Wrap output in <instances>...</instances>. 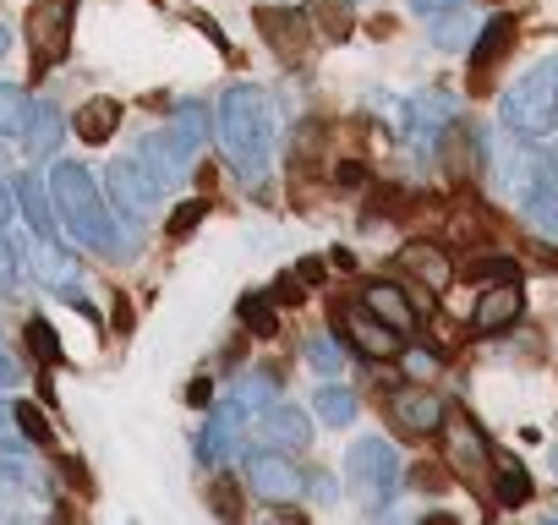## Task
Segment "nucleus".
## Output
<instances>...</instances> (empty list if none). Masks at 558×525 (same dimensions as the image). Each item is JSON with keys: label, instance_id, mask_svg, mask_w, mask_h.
Segmentation results:
<instances>
[{"label": "nucleus", "instance_id": "nucleus-1", "mask_svg": "<svg viewBox=\"0 0 558 525\" xmlns=\"http://www.w3.org/2000/svg\"><path fill=\"white\" fill-rule=\"evenodd\" d=\"M45 186H50L56 219H61L83 246H94L99 257H132V252H137V230H121L126 219L105 208V197H99V186H94V175H88L83 164L61 159Z\"/></svg>", "mask_w": 558, "mask_h": 525}, {"label": "nucleus", "instance_id": "nucleus-2", "mask_svg": "<svg viewBox=\"0 0 558 525\" xmlns=\"http://www.w3.org/2000/svg\"><path fill=\"white\" fill-rule=\"evenodd\" d=\"M219 148L225 159L235 164V175L246 186H263L268 181V110H263V94L257 88H230L219 99Z\"/></svg>", "mask_w": 558, "mask_h": 525}, {"label": "nucleus", "instance_id": "nucleus-3", "mask_svg": "<svg viewBox=\"0 0 558 525\" xmlns=\"http://www.w3.org/2000/svg\"><path fill=\"white\" fill-rule=\"evenodd\" d=\"M498 115L514 137H553L558 132V61H536L514 77L498 99Z\"/></svg>", "mask_w": 558, "mask_h": 525}, {"label": "nucleus", "instance_id": "nucleus-4", "mask_svg": "<svg viewBox=\"0 0 558 525\" xmlns=\"http://www.w3.org/2000/svg\"><path fill=\"white\" fill-rule=\"evenodd\" d=\"M203 137H208V110H203V105H181V110H175V121L143 143L137 164H143V170L154 175V186L165 192L170 181H181V175H186V164L197 159Z\"/></svg>", "mask_w": 558, "mask_h": 525}, {"label": "nucleus", "instance_id": "nucleus-5", "mask_svg": "<svg viewBox=\"0 0 558 525\" xmlns=\"http://www.w3.org/2000/svg\"><path fill=\"white\" fill-rule=\"evenodd\" d=\"M345 487L362 503V514H384L389 498L400 492V454L384 438H356L345 449Z\"/></svg>", "mask_w": 558, "mask_h": 525}, {"label": "nucleus", "instance_id": "nucleus-6", "mask_svg": "<svg viewBox=\"0 0 558 525\" xmlns=\"http://www.w3.org/2000/svg\"><path fill=\"white\" fill-rule=\"evenodd\" d=\"M72 17H77V0H34V7H28L34 72H50V66L72 50Z\"/></svg>", "mask_w": 558, "mask_h": 525}, {"label": "nucleus", "instance_id": "nucleus-7", "mask_svg": "<svg viewBox=\"0 0 558 525\" xmlns=\"http://www.w3.org/2000/svg\"><path fill=\"white\" fill-rule=\"evenodd\" d=\"M23 262H28V274L39 280V285H50L56 296H66V302H77V313H88V318H99L88 302H83V269L56 246V241H23Z\"/></svg>", "mask_w": 558, "mask_h": 525}, {"label": "nucleus", "instance_id": "nucleus-8", "mask_svg": "<svg viewBox=\"0 0 558 525\" xmlns=\"http://www.w3.org/2000/svg\"><path fill=\"white\" fill-rule=\"evenodd\" d=\"M335 334H340L351 351L378 356V362L400 356V345H405V334H395L389 323H378L367 307H345V302H335Z\"/></svg>", "mask_w": 558, "mask_h": 525}, {"label": "nucleus", "instance_id": "nucleus-9", "mask_svg": "<svg viewBox=\"0 0 558 525\" xmlns=\"http://www.w3.org/2000/svg\"><path fill=\"white\" fill-rule=\"evenodd\" d=\"M389 422H395V432H405V438H438L444 422H449V411H444V400H438L433 389L405 383V389L389 394Z\"/></svg>", "mask_w": 558, "mask_h": 525}, {"label": "nucleus", "instance_id": "nucleus-10", "mask_svg": "<svg viewBox=\"0 0 558 525\" xmlns=\"http://www.w3.org/2000/svg\"><path fill=\"white\" fill-rule=\"evenodd\" d=\"M257 34L268 39L274 56L286 61H307V45H313V23L302 7H257Z\"/></svg>", "mask_w": 558, "mask_h": 525}, {"label": "nucleus", "instance_id": "nucleus-11", "mask_svg": "<svg viewBox=\"0 0 558 525\" xmlns=\"http://www.w3.org/2000/svg\"><path fill=\"white\" fill-rule=\"evenodd\" d=\"M246 487H252L257 498H268V503L296 498V492H302V471L291 465V449H286V454H274V449L246 454Z\"/></svg>", "mask_w": 558, "mask_h": 525}, {"label": "nucleus", "instance_id": "nucleus-12", "mask_svg": "<svg viewBox=\"0 0 558 525\" xmlns=\"http://www.w3.org/2000/svg\"><path fill=\"white\" fill-rule=\"evenodd\" d=\"M460 115V99L449 88H427L422 99H411V148L416 154H433L438 148V132Z\"/></svg>", "mask_w": 558, "mask_h": 525}, {"label": "nucleus", "instance_id": "nucleus-13", "mask_svg": "<svg viewBox=\"0 0 558 525\" xmlns=\"http://www.w3.org/2000/svg\"><path fill=\"white\" fill-rule=\"evenodd\" d=\"M514 39H520V23H514L509 12L487 17V23L476 28V39H471V83H487V72L514 50Z\"/></svg>", "mask_w": 558, "mask_h": 525}, {"label": "nucleus", "instance_id": "nucleus-14", "mask_svg": "<svg viewBox=\"0 0 558 525\" xmlns=\"http://www.w3.org/2000/svg\"><path fill=\"white\" fill-rule=\"evenodd\" d=\"M257 432H263V443H274V449H307V443H313V422H307V411H296L291 400H268Z\"/></svg>", "mask_w": 558, "mask_h": 525}, {"label": "nucleus", "instance_id": "nucleus-15", "mask_svg": "<svg viewBox=\"0 0 558 525\" xmlns=\"http://www.w3.org/2000/svg\"><path fill=\"white\" fill-rule=\"evenodd\" d=\"M110 197H116L126 213H148L154 197H159V186H154V175H148L137 159H116V164H110Z\"/></svg>", "mask_w": 558, "mask_h": 525}, {"label": "nucleus", "instance_id": "nucleus-16", "mask_svg": "<svg viewBox=\"0 0 558 525\" xmlns=\"http://www.w3.org/2000/svg\"><path fill=\"white\" fill-rule=\"evenodd\" d=\"M362 307H367L378 323H389L395 334H411V329H416V307H411V296H405L400 285H389V280L362 285Z\"/></svg>", "mask_w": 558, "mask_h": 525}, {"label": "nucleus", "instance_id": "nucleus-17", "mask_svg": "<svg viewBox=\"0 0 558 525\" xmlns=\"http://www.w3.org/2000/svg\"><path fill=\"white\" fill-rule=\"evenodd\" d=\"M400 262H405V269H411L427 291H438V296L454 285V262H449V252L433 246V241H411V246L400 252Z\"/></svg>", "mask_w": 558, "mask_h": 525}, {"label": "nucleus", "instance_id": "nucleus-18", "mask_svg": "<svg viewBox=\"0 0 558 525\" xmlns=\"http://www.w3.org/2000/svg\"><path fill=\"white\" fill-rule=\"evenodd\" d=\"M514 323H520V291H514V285L482 291V302H476V313H471V329H476V334H504V329H514Z\"/></svg>", "mask_w": 558, "mask_h": 525}, {"label": "nucleus", "instance_id": "nucleus-19", "mask_svg": "<svg viewBox=\"0 0 558 525\" xmlns=\"http://www.w3.org/2000/svg\"><path fill=\"white\" fill-rule=\"evenodd\" d=\"M449 465H454L460 476H471V481H487V471H493V449H487V438L476 432V422H460V427H454Z\"/></svg>", "mask_w": 558, "mask_h": 525}, {"label": "nucleus", "instance_id": "nucleus-20", "mask_svg": "<svg viewBox=\"0 0 558 525\" xmlns=\"http://www.w3.org/2000/svg\"><path fill=\"white\" fill-rule=\"evenodd\" d=\"M493 498H498V509H525L531 503V476H525V465L520 460H509V454H493Z\"/></svg>", "mask_w": 558, "mask_h": 525}, {"label": "nucleus", "instance_id": "nucleus-21", "mask_svg": "<svg viewBox=\"0 0 558 525\" xmlns=\"http://www.w3.org/2000/svg\"><path fill=\"white\" fill-rule=\"evenodd\" d=\"M17 203H23V213H28V224H34V235H45V241H56V203H50V186L39 181V175H23L17 181Z\"/></svg>", "mask_w": 558, "mask_h": 525}, {"label": "nucleus", "instance_id": "nucleus-22", "mask_svg": "<svg viewBox=\"0 0 558 525\" xmlns=\"http://www.w3.org/2000/svg\"><path fill=\"white\" fill-rule=\"evenodd\" d=\"M307 23H313L324 39L345 45L351 28H356V7H351V0H307Z\"/></svg>", "mask_w": 558, "mask_h": 525}, {"label": "nucleus", "instance_id": "nucleus-23", "mask_svg": "<svg viewBox=\"0 0 558 525\" xmlns=\"http://www.w3.org/2000/svg\"><path fill=\"white\" fill-rule=\"evenodd\" d=\"M116 121H121V105H116V99H105V94H99V99H88V105L72 115V126H77V137H83V143H110V137H116Z\"/></svg>", "mask_w": 558, "mask_h": 525}, {"label": "nucleus", "instance_id": "nucleus-24", "mask_svg": "<svg viewBox=\"0 0 558 525\" xmlns=\"http://www.w3.org/2000/svg\"><path fill=\"white\" fill-rule=\"evenodd\" d=\"M471 39H476V12L471 7H449V12H438V23H433V45L438 50H471Z\"/></svg>", "mask_w": 558, "mask_h": 525}, {"label": "nucleus", "instance_id": "nucleus-25", "mask_svg": "<svg viewBox=\"0 0 558 525\" xmlns=\"http://www.w3.org/2000/svg\"><path fill=\"white\" fill-rule=\"evenodd\" d=\"M28 137V159H45V154H56V143H61V110L56 105H39L34 115H28V126H23Z\"/></svg>", "mask_w": 558, "mask_h": 525}, {"label": "nucleus", "instance_id": "nucleus-26", "mask_svg": "<svg viewBox=\"0 0 558 525\" xmlns=\"http://www.w3.org/2000/svg\"><path fill=\"white\" fill-rule=\"evenodd\" d=\"M313 411H318L329 427H351L356 411H362V400H356L351 389H340V383H324V389L313 394Z\"/></svg>", "mask_w": 558, "mask_h": 525}, {"label": "nucleus", "instance_id": "nucleus-27", "mask_svg": "<svg viewBox=\"0 0 558 525\" xmlns=\"http://www.w3.org/2000/svg\"><path fill=\"white\" fill-rule=\"evenodd\" d=\"M520 203H525V219H531L536 230L558 235V175H553V181H536Z\"/></svg>", "mask_w": 558, "mask_h": 525}, {"label": "nucleus", "instance_id": "nucleus-28", "mask_svg": "<svg viewBox=\"0 0 558 525\" xmlns=\"http://www.w3.org/2000/svg\"><path fill=\"white\" fill-rule=\"evenodd\" d=\"M235 313H241V323L257 334V340H274L279 334V318H274V296H241L235 302Z\"/></svg>", "mask_w": 558, "mask_h": 525}, {"label": "nucleus", "instance_id": "nucleus-29", "mask_svg": "<svg viewBox=\"0 0 558 525\" xmlns=\"http://www.w3.org/2000/svg\"><path fill=\"white\" fill-rule=\"evenodd\" d=\"M345 356H351V345H345L340 334H318V340L307 345V362H313L324 378H335V373L345 367Z\"/></svg>", "mask_w": 558, "mask_h": 525}, {"label": "nucleus", "instance_id": "nucleus-30", "mask_svg": "<svg viewBox=\"0 0 558 525\" xmlns=\"http://www.w3.org/2000/svg\"><path fill=\"white\" fill-rule=\"evenodd\" d=\"M23 126H28V94L0 83V137H17Z\"/></svg>", "mask_w": 558, "mask_h": 525}, {"label": "nucleus", "instance_id": "nucleus-31", "mask_svg": "<svg viewBox=\"0 0 558 525\" xmlns=\"http://www.w3.org/2000/svg\"><path fill=\"white\" fill-rule=\"evenodd\" d=\"M465 280H493V285H514V280H520V262H514V257H471V262H465Z\"/></svg>", "mask_w": 558, "mask_h": 525}, {"label": "nucleus", "instance_id": "nucleus-32", "mask_svg": "<svg viewBox=\"0 0 558 525\" xmlns=\"http://www.w3.org/2000/svg\"><path fill=\"white\" fill-rule=\"evenodd\" d=\"M230 400H235V411H241V416H246V411H263V405L274 400V378H268V373H246V378L235 383V394H230Z\"/></svg>", "mask_w": 558, "mask_h": 525}, {"label": "nucleus", "instance_id": "nucleus-33", "mask_svg": "<svg viewBox=\"0 0 558 525\" xmlns=\"http://www.w3.org/2000/svg\"><path fill=\"white\" fill-rule=\"evenodd\" d=\"M12 416H17V427L28 432V443H39V449H50V443H56V432H50V422L39 416V405L17 400V405H12Z\"/></svg>", "mask_w": 558, "mask_h": 525}, {"label": "nucleus", "instance_id": "nucleus-34", "mask_svg": "<svg viewBox=\"0 0 558 525\" xmlns=\"http://www.w3.org/2000/svg\"><path fill=\"white\" fill-rule=\"evenodd\" d=\"M28 340H34V351H39V362H45V367L66 362V356H61V340H56V329H50L45 318H34V323H28Z\"/></svg>", "mask_w": 558, "mask_h": 525}, {"label": "nucleus", "instance_id": "nucleus-35", "mask_svg": "<svg viewBox=\"0 0 558 525\" xmlns=\"http://www.w3.org/2000/svg\"><path fill=\"white\" fill-rule=\"evenodd\" d=\"M203 213H208V203H203V197H192V203H181V208L170 213V235H192V230L203 224Z\"/></svg>", "mask_w": 558, "mask_h": 525}, {"label": "nucleus", "instance_id": "nucleus-36", "mask_svg": "<svg viewBox=\"0 0 558 525\" xmlns=\"http://www.w3.org/2000/svg\"><path fill=\"white\" fill-rule=\"evenodd\" d=\"M0 449L7 454H23L28 443H23V427H17V416L7 411V400H0Z\"/></svg>", "mask_w": 558, "mask_h": 525}, {"label": "nucleus", "instance_id": "nucleus-37", "mask_svg": "<svg viewBox=\"0 0 558 525\" xmlns=\"http://www.w3.org/2000/svg\"><path fill=\"white\" fill-rule=\"evenodd\" d=\"M302 296H307V285L296 274H279L274 280V307H302Z\"/></svg>", "mask_w": 558, "mask_h": 525}, {"label": "nucleus", "instance_id": "nucleus-38", "mask_svg": "<svg viewBox=\"0 0 558 525\" xmlns=\"http://www.w3.org/2000/svg\"><path fill=\"white\" fill-rule=\"evenodd\" d=\"M335 181H340L345 192H356V186H367V170H362L356 159H345V164H335Z\"/></svg>", "mask_w": 558, "mask_h": 525}, {"label": "nucleus", "instance_id": "nucleus-39", "mask_svg": "<svg viewBox=\"0 0 558 525\" xmlns=\"http://www.w3.org/2000/svg\"><path fill=\"white\" fill-rule=\"evenodd\" d=\"M405 373H411V378H433V373H438V356H433V351H411V356H405Z\"/></svg>", "mask_w": 558, "mask_h": 525}, {"label": "nucleus", "instance_id": "nucleus-40", "mask_svg": "<svg viewBox=\"0 0 558 525\" xmlns=\"http://www.w3.org/2000/svg\"><path fill=\"white\" fill-rule=\"evenodd\" d=\"M241 498H235V481H214V514H235Z\"/></svg>", "mask_w": 558, "mask_h": 525}, {"label": "nucleus", "instance_id": "nucleus-41", "mask_svg": "<svg viewBox=\"0 0 558 525\" xmlns=\"http://www.w3.org/2000/svg\"><path fill=\"white\" fill-rule=\"evenodd\" d=\"M324 274H329L324 257H302V262H296V280H302V285H324Z\"/></svg>", "mask_w": 558, "mask_h": 525}, {"label": "nucleus", "instance_id": "nucleus-42", "mask_svg": "<svg viewBox=\"0 0 558 525\" xmlns=\"http://www.w3.org/2000/svg\"><path fill=\"white\" fill-rule=\"evenodd\" d=\"M17 285V269H12V246H0V296Z\"/></svg>", "mask_w": 558, "mask_h": 525}, {"label": "nucleus", "instance_id": "nucleus-43", "mask_svg": "<svg viewBox=\"0 0 558 525\" xmlns=\"http://www.w3.org/2000/svg\"><path fill=\"white\" fill-rule=\"evenodd\" d=\"M411 7H416L422 17H438V12H449V7H460V0H411Z\"/></svg>", "mask_w": 558, "mask_h": 525}, {"label": "nucleus", "instance_id": "nucleus-44", "mask_svg": "<svg viewBox=\"0 0 558 525\" xmlns=\"http://www.w3.org/2000/svg\"><path fill=\"white\" fill-rule=\"evenodd\" d=\"M208 394H214V389H208V378H197V383L186 389V405H208Z\"/></svg>", "mask_w": 558, "mask_h": 525}, {"label": "nucleus", "instance_id": "nucleus-45", "mask_svg": "<svg viewBox=\"0 0 558 525\" xmlns=\"http://www.w3.org/2000/svg\"><path fill=\"white\" fill-rule=\"evenodd\" d=\"M313 492H318V498H324V503H329V498H335V492H340V487H335V476H313Z\"/></svg>", "mask_w": 558, "mask_h": 525}, {"label": "nucleus", "instance_id": "nucleus-46", "mask_svg": "<svg viewBox=\"0 0 558 525\" xmlns=\"http://www.w3.org/2000/svg\"><path fill=\"white\" fill-rule=\"evenodd\" d=\"M12 378H17V362H12V356H0V389H7Z\"/></svg>", "mask_w": 558, "mask_h": 525}, {"label": "nucleus", "instance_id": "nucleus-47", "mask_svg": "<svg viewBox=\"0 0 558 525\" xmlns=\"http://www.w3.org/2000/svg\"><path fill=\"white\" fill-rule=\"evenodd\" d=\"M7 219H12V192L0 186V230H7Z\"/></svg>", "mask_w": 558, "mask_h": 525}, {"label": "nucleus", "instance_id": "nucleus-48", "mask_svg": "<svg viewBox=\"0 0 558 525\" xmlns=\"http://www.w3.org/2000/svg\"><path fill=\"white\" fill-rule=\"evenodd\" d=\"M547 460H553V476H558V443H553V454H547Z\"/></svg>", "mask_w": 558, "mask_h": 525}, {"label": "nucleus", "instance_id": "nucleus-49", "mask_svg": "<svg viewBox=\"0 0 558 525\" xmlns=\"http://www.w3.org/2000/svg\"><path fill=\"white\" fill-rule=\"evenodd\" d=\"M553 175H558V143H553Z\"/></svg>", "mask_w": 558, "mask_h": 525}, {"label": "nucleus", "instance_id": "nucleus-50", "mask_svg": "<svg viewBox=\"0 0 558 525\" xmlns=\"http://www.w3.org/2000/svg\"><path fill=\"white\" fill-rule=\"evenodd\" d=\"M0 56H7V28H0Z\"/></svg>", "mask_w": 558, "mask_h": 525}]
</instances>
